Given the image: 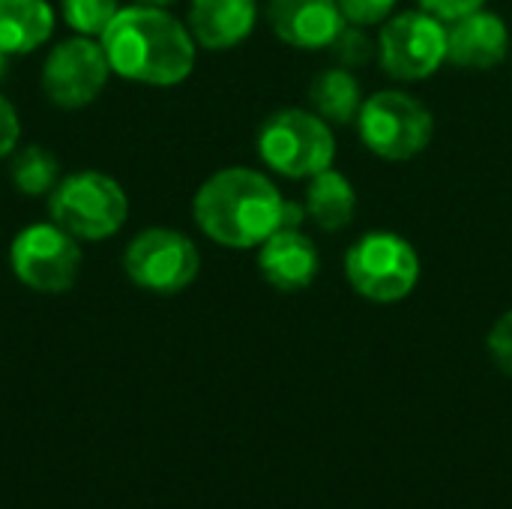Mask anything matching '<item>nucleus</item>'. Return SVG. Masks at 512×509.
Masks as SVG:
<instances>
[{
  "label": "nucleus",
  "mask_w": 512,
  "mask_h": 509,
  "mask_svg": "<svg viewBox=\"0 0 512 509\" xmlns=\"http://www.w3.org/2000/svg\"><path fill=\"white\" fill-rule=\"evenodd\" d=\"M99 42L111 72L150 87L183 84L192 75L198 57L192 30L165 6L147 3L120 6L111 24L102 30Z\"/></svg>",
  "instance_id": "f257e3e1"
},
{
  "label": "nucleus",
  "mask_w": 512,
  "mask_h": 509,
  "mask_svg": "<svg viewBox=\"0 0 512 509\" xmlns=\"http://www.w3.org/2000/svg\"><path fill=\"white\" fill-rule=\"evenodd\" d=\"M282 207L285 198L264 171L231 165L201 183L192 216L213 243L225 249H258L282 228Z\"/></svg>",
  "instance_id": "f03ea898"
},
{
  "label": "nucleus",
  "mask_w": 512,
  "mask_h": 509,
  "mask_svg": "<svg viewBox=\"0 0 512 509\" xmlns=\"http://www.w3.org/2000/svg\"><path fill=\"white\" fill-rule=\"evenodd\" d=\"M261 162L288 180H309L336 159L333 126L312 108H282L273 111L258 129Z\"/></svg>",
  "instance_id": "7ed1b4c3"
},
{
  "label": "nucleus",
  "mask_w": 512,
  "mask_h": 509,
  "mask_svg": "<svg viewBox=\"0 0 512 509\" xmlns=\"http://www.w3.org/2000/svg\"><path fill=\"white\" fill-rule=\"evenodd\" d=\"M423 261L411 240L396 231H369L345 252V279L369 303H399L414 294Z\"/></svg>",
  "instance_id": "20e7f679"
},
{
  "label": "nucleus",
  "mask_w": 512,
  "mask_h": 509,
  "mask_svg": "<svg viewBox=\"0 0 512 509\" xmlns=\"http://www.w3.org/2000/svg\"><path fill=\"white\" fill-rule=\"evenodd\" d=\"M354 126L363 147L387 162L417 159L435 138L432 111L405 90H378L366 96Z\"/></svg>",
  "instance_id": "39448f33"
},
{
  "label": "nucleus",
  "mask_w": 512,
  "mask_h": 509,
  "mask_svg": "<svg viewBox=\"0 0 512 509\" xmlns=\"http://www.w3.org/2000/svg\"><path fill=\"white\" fill-rule=\"evenodd\" d=\"M48 216L72 237L96 243L123 228L129 216V198L111 174L87 168L63 177L51 189Z\"/></svg>",
  "instance_id": "423d86ee"
},
{
  "label": "nucleus",
  "mask_w": 512,
  "mask_h": 509,
  "mask_svg": "<svg viewBox=\"0 0 512 509\" xmlns=\"http://www.w3.org/2000/svg\"><path fill=\"white\" fill-rule=\"evenodd\" d=\"M378 63L393 81H426L447 63V21L426 9L390 15L378 33Z\"/></svg>",
  "instance_id": "0eeeda50"
},
{
  "label": "nucleus",
  "mask_w": 512,
  "mask_h": 509,
  "mask_svg": "<svg viewBox=\"0 0 512 509\" xmlns=\"http://www.w3.org/2000/svg\"><path fill=\"white\" fill-rule=\"evenodd\" d=\"M9 267L21 285L39 294H63L81 273L78 237L57 222H36L15 234L9 246Z\"/></svg>",
  "instance_id": "6e6552de"
},
{
  "label": "nucleus",
  "mask_w": 512,
  "mask_h": 509,
  "mask_svg": "<svg viewBox=\"0 0 512 509\" xmlns=\"http://www.w3.org/2000/svg\"><path fill=\"white\" fill-rule=\"evenodd\" d=\"M123 267L132 285L150 294H180L201 273V252L183 231L147 228L132 237L123 255Z\"/></svg>",
  "instance_id": "1a4fd4ad"
},
{
  "label": "nucleus",
  "mask_w": 512,
  "mask_h": 509,
  "mask_svg": "<svg viewBox=\"0 0 512 509\" xmlns=\"http://www.w3.org/2000/svg\"><path fill=\"white\" fill-rule=\"evenodd\" d=\"M111 63L96 36H72L54 45L42 63V90L57 108H84L108 84Z\"/></svg>",
  "instance_id": "9d476101"
},
{
  "label": "nucleus",
  "mask_w": 512,
  "mask_h": 509,
  "mask_svg": "<svg viewBox=\"0 0 512 509\" xmlns=\"http://www.w3.org/2000/svg\"><path fill=\"white\" fill-rule=\"evenodd\" d=\"M258 270L270 288L300 294L318 279L321 252L303 228H279L258 246Z\"/></svg>",
  "instance_id": "9b49d317"
},
{
  "label": "nucleus",
  "mask_w": 512,
  "mask_h": 509,
  "mask_svg": "<svg viewBox=\"0 0 512 509\" xmlns=\"http://www.w3.org/2000/svg\"><path fill=\"white\" fill-rule=\"evenodd\" d=\"M267 24L285 45L321 51L330 48L336 33L345 27V15L336 0H270Z\"/></svg>",
  "instance_id": "f8f14e48"
},
{
  "label": "nucleus",
  "mask_w": 512,
  "mask_h": 509,
  "mask_svg": "<svg viewBox=\"0 0 512 509\" xmlns=\"http://www.w3.org/2000/svg\"><path fill=\"white\" fill-rule=\"evenodd\" d=\"M510 54L507 21L495 12L474 9L447 21V60L459 69H495Z\"/></svg>",
  "instance_id": "ddd939ff"
},
{
  "label": "nucleus",
  "mask_w": 512,
  "mask_h": 509,
  "mask_svg": "<svg viewBox=\"0 0 512 509\" xmlns=\"http://www.w3.org/2000/svg\"><path fill=\"white\" fill-rule=\"evenodd\" d=\"M258 21V0H192L189 30L207 51H228L246 42Z\"/></svg>",
  "instance_id": "4468645a"
},
{
  "label": "nucleus",
  "mask_w": 512,
  "mask_h": 509,
  "mask_svg": "<svg viewBox=\"0 0 512 509\" xmlns=\"http://www.w3.org/2000/svg\"><path fill=\"white\" fill-rule=\"evenodd\" d=\"M303 207L315 228L336 234V231L348 228L357 216V189L342 171L327 168V171L309 177Z\"/></svg>",
  "instance_id": "2eb2a0df"
},
{
  "label": "nucleus",
  "mask_w": 512,
  "mask_h": 509,
  "mask_svg": "<svg viewBox=\"0 0 512 509\" xmlns=\"http://www.w3.org/2000/svg\"><path fill=\"white\" fill-rule=\"evenodd\" d=\"M54 9L48 0H0V48L6 54H30L54 33Z\"/></svg>",
  "instance_id": "dca6fc26"
},
{
  "label": "nucleus",
  "mask_w": 512,
  "mask_h": 509,
  "mask_svg": "<svg viewBox=\"0 0 512 509\" xmlns=\"http://www.w3.org/2000/svg\"><path fill=\"white\" fill-rule=\"evenodd\" d=\"M363 90L351 69L330 66L309 81V108L330 126H351L363 108Z\"/></svg>",
  "instance_id": "f3484780"
},
{
  "label": "nucleus",
  "mask_w": 512,
  "mask_h": 509,
  "mask_svg": "<svg viewBox=\"0 0 512 509\" xmlns=\"http://www.w3.org/2000/svg\"><path fill=\"white\" fill-rule=\"evenodd\" d=\"M9 177H12V186L30 198L51 195V189L60 183V162L51 150L39 144H27L21 150L15 147Z\"/></svg>",
  "instance_id": "a211bd4d"
},
{
  "label": "nucleus",
  "mask_w": 512,
  "mask_h": 509,
  "mask_svg": "<svg viewBox=\"0 0 512 509\" xmlns=\"http://www.w3.org/2000/svg\"><path fill=\"white\" fill-rule=\"evenodd\" d=\"M117 0H60V12L66 24L81 36H102V30L117 15Z\"/></svg>",
  "instance_id": "6ab92c4d"
},
{
  "label": "nucleus",
  "mask_w": 512,
  "mask_h": 509,
  "mask_svg": "<svg viewBox=\"0 0 512 509\" xmlns=\"http://www.w3.org/2000/svg\"><path fill=\"white\" fill-rule=\"evenodd\" d=\"M330 54L336 60V66L345 69H360L366 66L372 57H378V39H372V33L360 24H348L336 33V39L330 42Z\"/></svg>",
  "instance_id": "aec40b11"
},
{
  "label": "nucleus",
  "mask_w": 512,
  "mask_h": 509,
  "mask_svg": "<svg viewBox=\"0 0 512 509\" xmlns=\"http://www.w3.org/2000/svg\"><path fill=\"white\" fill-rule=\"evenodd\" d=\"M336 3H339L348 24L375 27V24H384L393 15L399 0H336Z\"/></svg>",
  "instance_id": "412c9836"
},
{
  "label": "nucleus",
  "mask_w": 512,
  "mask_h": 509,
  "mask_svg": "<svg viewBox=\"0 0 512 509\" xmlns=\"http://www.w3.org/2000/svg\"><path fill=\"white\" fill-rule=\"evenodd\" d=\"M486 348H489L495 366H498L504 375H510L512 378V309H507V312L495 321V327L489 330Z\"/></svg>",
  "instance_id": "4be33fe9"
},
{
  "label": "nucleus",
  "mask_w": 512,
  "mask_h": 509,
  "mask_svg": "<svg viewBox=\"0 0 512 509\" xmlns=\"http://www.w3.org/2000/svg\"><path fill=\"white\" fill-rule=\"evenodd\" d=\"M18 138H21V120H18V111H15V105H12L6 96H0V159L15 153Z\"/></svg>",
  "instance_id": "5701e85b"
},
{
  "label": "nucleus",
  "mask_w": 512,
  "mask_h": 509,
  "mask_svg": "<svg viewBox=\"0 0 512 509\" xmlns=\"http://www.w3.org/2000/svg\"><path fill=\"white\" fill-rule=\"evenodd\" d=\"M486 3L489 0H420V9L432 12L441 21H456V18H462V15H468L474 9H483Z\"/></svg>",
  "instance_id": "b1692460"
},
{
  "label": "nucleus",
  "mask_w": 512,
  "mask_h": 509,
  "mask_svg": "<svg viewBox=\"0 0 512 509\" xmlns=\"http://www.w3.org/2000/svg\"><path fill=\"white\" fill-rule=\"evenodd\" d=\"M306 219H309V216H306V207L285 198V207H282V228H303Z\"/></svg>",
  "instance_id": "393cba45"
},
{
  "label": "nucleus",
  "mask_w": 512,
  "mask_h": 509,
  "mask_svg": "<svg viewBox=\"0 0 512 509\" xmlns=\"http://www.w3.org/2000/svg\"><path fill=\"white\" fill-rule=\"evenodd\" d=\"M6 63H9V54L0 48V78H3V72H6Z\"/></svg>",
  "instance_id": "a878e982"
},
{
  "label": "nucleus",
  "mask_w": 512,
  "mask_h": 509,
  "mask_svg": "<svg viewBox=\"0 0 512 509\" xmlns=\"http://www.w3.org/2000/svg\"><path fill=\"white\" fill-rule=\"evenodd\" d=\"M135 3H147V6H168L174 0H135Z\"/></svg>",
  "instance_id": "bb28decb"
}]
</instances>
